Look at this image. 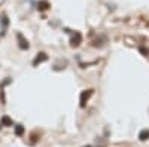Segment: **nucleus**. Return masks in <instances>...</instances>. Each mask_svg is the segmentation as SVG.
Returning <instances> with one entry per match:
<instances>
[{"label":"nucleus","instance_id":"nucleus-10","mask_svg":"<svg viewBox=\"0 0 149 147\" xmlns=\"http://www.w3.org/2000/svg\"><path fill=\"white\" fill-rule=\"evenodd\" d=\"M84 147H91V146H84Z\"/></svg>","mask_w":149,"mask_h":147},{"label":"nucleus","instance_id":"nucleus-1","mask_svg":"<svg viewBox=\"0 0 149 147\" xmlns=\"http://www.w3.org/2000/svg\"><path fill=\"white\" fill-rule=\"evenodd\" d=\"M93 94H94V89H85V91H82V92H81V100H79V103H81V104H79V106H81L82 108L86 106V101L90 100V97H91Z\"/></svg>","mask_w":149,"mask_h":147},{"label":"nucleus","instance_id":"nucleus-5","mask_svg":"<svg viewBox=\"0 0 149 147\" xmlns=\"http://www.w3.org/2000/svg\"><path fill=\"white\" fill-rule=\"evenodd\" d=\"M46 59H48V55H46L45 52H39V54L36 55V58L33 59V66L36 67L37 64H42V63H45Z\"/></svg>","mask_w":149,"mask_h":147},{"label":"nucleus","instance_id":"nucleus-8","mask_svg":"<svg viewBox=\"0 0 149 147\" xmlns=\"http://www.w3.org/2000/svg\"><path fill=\"white\" fill-rule=\"evenodd\" d=\"M22 134H24V126L21 124L15 125V135L17 137H22Z\"/></svg>","mask_w":149,"mask_h":147},{"label":"nucleus","instance_id":"nucleus-3","mask_svg":"<svg viewBox=\"0 0 149 147\" xmlns=\"http://www.w3.org/2000/svg\"><path fill=\"white\" fill-rule=\"evenodd\" d=\"M82 43V34L79 31H73L72 33V39H70V46L73 48H76Z\"/></svg>","mask_w":149,"mask_h":147},{"label":"nucleus","instance_id":"nucleus-4","mask_svg":"<svg viewBox=\"0 0 149 147\" xmlns=\"http://www.w3.org/2000/svg\"><path fill=\"white\" fill-rule=\"evenodd\" d=\"M17 39H18V48L21 49V51H27V49L30 48L29 40L24 39V36H22L21 33H17Z\"/></svg>","mask_w":149,"mask_h":147},{"label":"nucleus","instance_id":"nucleus-7","mask_svg":"<svg viewBox=\"0 0 149 147\" xmlns=\"http://www.w3.org/2000/svg\"><path fill=\"white\" fill-rule=\"evenodd\" d=\"M0 126H14V122L9 116H3L2 120H0Z\"/></svg>","mask_w":149,"mask_h":147},{"label":"nucleus","instance_id":"nucleus-6","mask_svg":"<svg viewBox=\"0 0 149 147\" xmlns=\"http://www.w3.org/2000/svg\"><path fill=\"white\" fill-rule=\"evenodd\" d=\"M36 8L40 12H45V10H48L49 8H51V3H49L48 0H39V2L36 3Z\"/></svg>","mask_w":149,"mask_h":147},{"label":"nucleus","instance_id":"nucleus-2","mask_svg":"<svg viewBox=\"0 0 149 147\" xmlns=\"http://www.w3.org/2000/svg\"><path fill=\"white\" fill-rule=\"evenodd\" d=\"M0 26H2V30H0V36H5L6 34V30L9 27V18L6 14H2L0 15Z\"/></svg>","mask_w":149,"mask_h":147},{"label":"nucleus","instance_id":"nucleus-9","mask_svg":"<svg viewBox=\"0 0 149 147\" xmlns=\"http://www.w3.org/2000/svg\"><path fill=\"white\" fill-rule=\"evenodd\" d=\"M148 137H149V131H142V132H140V135H139L140 140H146Z\"/></svg>","mask_w":149,"mask_h":147}]
</instances>
